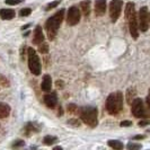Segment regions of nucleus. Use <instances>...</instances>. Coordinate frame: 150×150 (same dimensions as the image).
Here are the masks:
<instances>
[{
	"instance_id": "25",
	"label": "nucleus",
	"mask_w": 150,
	"mask_h": 150,
	"mask_svg": "<svg viewBox=\"0 0 150 150\" xmlns=\"http://www.w3.org/2000/svg\"><path fill=\"white\" fill-rule=\"evenodd\" d=\"M61 0H55V1H52V2H50L47 6H46V8H45V10H51V9H53V8L58 7L59 5H60Z\"/></svg>"
},
{
	"instance_id": "17",
	"label": "nucleus",
	"mask_w": 150,
	"mask_h": 150,
	"mask_svg": "<svg viewBox=\"0 0 150 150\" xmlns=\"http://www.w3.org/2000/svg\"><path fill=\"white\" fill-rule=\"evenodd\" d=\"M80 10L85 16H89L90 14V0H83L80 2Z\"/></svg>"
},
{
	"instance_id": "27",
	"label": "nucleus",
	"mask_w": 150,
	"mask_h": 150,
	"mask_svg": "<svg viewBox=\"0 0 150 150\" xmlns=\"http://www.w3.org/2000/svg\"><path fill=\"white\" fill-rule=\"evenodd\" d=\"M24 0H6L5 4L6 5H9V6H15V5H18V4H22Z\"/></svg>"
},
{
	"instance_id": "33",
	"label": "nucleus",
	"mask_w": 150,
	"mask_h": 150,
	"mask_svg": "<svg viewBox=\"0 0 150 150\" xmlns=\"http://www.w3.org/2000/svg\"><path fill=\"white\" fill-rule=\"evenodd\" d=\"M147 105L149 107L150 110V89H149V95H148V97H147Z\"/></svg>"
},
{
	"instance_id": "30",
	"label": "nucleus",
	"mask_w": 150,
	"mask_h": 150,
	"mask_svg": "<svg viewBox=\"0 0 150 150\" xmlns=\"http://www.w3.org/2000/svg\"><path fill=\"white\" fill-rule=\"evenodd\" d=\"M120 125L123 127V128H125V127H131V125H132V122H131V121H122Z\"/></svg>"
},
{
	"instance_id": "13",
	"label": "nucleus",
	"mask_w": 150,
	"mask_h": 150,
	"mask_svg": "<svg viewBox=\"0 0 150 150\" xmlns=\"http://www.w3.org/2000/svg\"><path fill=\"white\" fill-rule=\"evenodd\" d=\"M41 88L43 91L49 93L51 88H52V79H51V76L50 75H44L43 79H42V83H41Z\"/></svg>"
},
{
	"instance_id": "35",
	"label": "nucleus",
	"mask_w": 150,
	"mask_h": 150,
	"mask_svg": "<svg viewBox=\"0 0 150 150\" xmlns=\"http://www.w3.org/2000/svg\"><path fill=\"white\" fill-rule=\"evenodd\" d=\"M62 113H63L62 106H59V112H58V115H59V116H61V115H62Z\"/></svg>"
},
{
	"instance_id": "10",
	"label": "nucleus",
	"mask_w": 150,
	"mask_h": 150,
	"mask_svg": "<svg viewBox=\"0 0 150 150\" xmlns=\"http://www.w3.org/2000/svg\"><path fill=\"white\" fill-rule=\"evenodd\" d=\"M43 99H44L45 105L47 106L49 108H55V106H57V104H58V96H57L55 93L44 95Z\"/></svg>"
},
{
	"instance_id": "6",
	"label": "nucleus",
	"mask_w": 150,
	"mask_h": 150,
	"mask_svg": "<svg viewBox=\"0 0 150 150\" xmlns=\"http://www.w3.org/2000/svg\"><path fill=\"white\" fill-rule=\"evenodd\" d=\"M122 7H123V1L122 0H112L110 4V17L113 23H115L121 15L122 11Z\"/></svg>"
},
{
	"instance_id": "32",
	"label": "nucleus",
	"mask_w": 150,
	"mask_h": 150,
	"mask_svg": "<svg viewBox=\"0 0 150 150\" xmlns=\"http://www.w3.org/2000/svg\"><path fill=\"white\" fill-rule=\"evenodd\" d=\"M146 138V135H143V134H138V135H134L132 139L133 140H142V139H144Z\"/></svg>"
},
{
	"instance_id": "14",
	"label": "nucleus",
	"mask_w": 150,
	"mask_h": 150,
	"mask_svg": "<svg viewBox=\"0 0 150 150\" xmlns=\"http://www.w3.org/2000/svg\"><path fill=\"white\" fill-rule=\"evenodd\" d=\"M16 16L15 10L13 9H8V8H4V9H0V17L4 19V21H10L13 19Z\"/></svg>"
},
{
	"instance_id": "7",
	"label": "nucleus",
	"mask_w": 150,
	"mask_h": 150,
	"mask_svg": "<svg viewBox=\"0 0 150 150\" xmlns=\"http://www.w3.org/2000/svg\"><path fill=\"white\" fill-rule=\"evenodd\" d=\"M139 28L142 32H147L149 28V13L147 7H141L139 10Z\"/></svg>"
},
{
	"instance_id": "39",
	"label": "nucleus",
	"mask_w": 150,
	"mask_h": 150,
	"mask_svg": "<svg viewBox=\"0 0 150 150\" xmlns=\"http://www.w3.org/2000/svg\"><path fill=\"white\" fill-rule=\"evenodd\" d=\"M149 22H150V13H149Z\"/></svg>"
},
{
	"instance_id": "4",
	"label": "nucleus",
	"mask_w": 150,
	"mask_h": 150,
	"mask_svg": "<svg viewBox=\"0 0 150 150\" xmlns=\"http://www.w3.org/2000/svg\"><path fill=\"white\" fill-rule=\"evenodd\" d=\"M27 52H28L27 53L28 54V68H30V72L35 76H40L42 71V64L38 58V54L33 47H28Z\"/></svg>"
},
{
	"instance_id": "24",
	"label": "nucleus",
	"mask_w": 150,
	"mask_h": 150,
	"mask_svg": "<svg viewBox=\"0 0 150 150\" xmlns=\"http://www.w3.org/2000/svg\"><path fill=\"white\" fill-rule=\"evenodd\" d=\"M141 144L140 143H133V142H129L127 146V149L128 150H140L141 149Z\"/></svg>"
},
{
	"instance_id": "36",
	"label": "nucleus",
	"mask_w": 150,
	"mask_h": 150,
	"mask_svg": "<svg viewBox=\"0 0 150 150\" xmlns=\"http://www.w3.org/2000/svg\"><path fill=\"white\" fill-rule=\"evenodd\" d=\"M53 150H63V149H62V147H60V146H57V147L53 148Z\"/></svg>"
},
{
	"instance_id": "9",
	"label": "nucleus",
	"mask_w": 150,
	"mask_h": 150,
	"mask_svg": "<svg viewBox=\"0 0 150 150\" xmlns=\"http://www.w3.org/2000/svg\"><path fill=\"white\" fill-rule=\"evenodd\" d=\"M127 21L129 22V28H130V33L132 35V38L137 40L139 36V25H138V19H137V14L132 16H129L127 17Z\"/></svg>"
},
{
	"instance_id": "1",
	"label": "nucleus",
	"mask_w": 150,
	"mask_h": 150,
	"mask_svg": "<svg viewBox=\"0 0 150 150\" xmlns=\"http://www.w3.org/2000/svg\"><path fill=\"white\" fill-rule=\"evenodd\" d=\"M64 13L66 10L62 8L59 11H57L53 16H51L46 23H45V30H46V35H47V38L50 41H53L57 34H58V30L60 28V25L62 21H63V17H64Z\"/></svg>"
},
{
	"instance_id": "29",
	"label": "nucleus",
	"mask_w": 150,
	"mask_h": 150,
	"mask_svg": "<svg viewBox=\"0 0 150 150\" xmlns=\"http://www.w3.org/2000/svg\"><path fill=\"white\" fill-rule=\"evenodd\" d=\"M0 85H2L4 87H7L8 85H9V83H8V80L4 77V76L0 75Z\"/></svg>"
},
{
	"instance_id": "37",
	"label": "nucleus",
	"mask_w": 150,
	"mask_h": 150,
	"mask_svg": "<svg viewBox=\"0 0 150 150\" xmlns=\"http://www.w3.org/2000/svg\"><path fill=\"white\" fill-rule=\"evenodd\" d=\"M30 26V24H27V25H24L22 28H23V30H26V28H28Z\"/></svg>"
},
{
	"instance_id": "21",
	"label": "nucleus",
	"mask_w": 150,
	"mask_h": 150,
	"mask_svg": "<svg viewBox=\"0 0 150 150\" xmlns=\"http://www.w3.org/2000/svg\"><path fill=\"white\" fill-rule=\"evenodd\" d=\"M79 107L76 105V104H68L67 106V111L69 114H77V113H79Z\"/></svg>"
},
{
	"instance_id": "26",
	"label": "nucleus",
	"mask_w": 150,
	"mask_h": 150,
	"mask_svg": "<svg viewBox=\"0 0 150 150\" xmlns=\"http://www.w3.org/2000/svg\"><path fill=\"white\" fill-rule=\"evenodd\" d=\"M30 13H32V9L30 8H23L22 10L19 11V16L21 17H26V16L30 15Z\"/></svg>"
},
{
	"instance_id": "3",
	"label": "nucleus",
	"mask_w": 150,
	"mask_h": 150,
	"mask_svg": "<svg viewBox=\"0 0 150 150\" xmlns=\"http://www.w3.org/2000/svg\"><path fill=\"white\" fill-rule=\"evenodd\" d=\"M80 120L90 128H95L98 124V111L95 106H83L79 110Z\"/></svg>"
},
{
	"instance_id": "23",
	"label": "nucleus",
	"mask_w": 150,
	"mask_h": 150,
	"mask_svg": "<svg viewBox=\"0 0 150 150\" xmlns=\"http://www.w3.org/2000/svg\"><path fill=\"white\" fill-rule=\"evenodd\" d=\"M38 52L42 53V54H46V53H49V44H46V43H41V44L38 45Z\"/></svg>"
},
{
	"instance_id": "16",
	"label": "nucleus",
	"mask_w": 150,
	"mask_h": 150,
	"mask_svg": "<svg viewBox=\"0 0 150 150\" xmlns=\"http://www.w3.org/2000/svg\"><path fill=\"white\" fill-rule=\"evenodd\" d=\"M10 114V106L6 103H0V119H5Z\"/></svg>"
},
{
	"instance_id": "2",
	"label": "nucleus",
	"mask_w": 150,
	"mask_h": 150,
	"mask_svg": "<svg viewBox=\"0 0 150 150\" xmlns=\"http://www.w3.org/2000/svg\"><path fill=\"white\" fill-rule=\"evenodd\" d=\"M106 111L111 115H117L123 108V94L121 91H114L110 94L105 102Z\"/></svg>"
},
{
	"instance_id": "20",
	"label": "nucleus",
	"mask_w": 150,
	"mask_h": 150,
	"mask_svg": "<svg viewBox=\"0 0 150 150\" xmlns=\"http://www.w3.org/2000/svg\"><path fill=\"white\" fill-rule=\"evenodd\" d=\"M134 96H135V90L133 89V88L128 89V93H127V100H128L129 104H132V102L134 100Z\"/></svg>"
},
{
	"instance_id": "34",
	"label": "nucleus",
	"mask_w": 150,
	"mask_h": 150,
	"mask_svg": "<svg viewBox=\"0 0 150 150\" xmlns=\"http://www.w3.org/2000/svg\"><path fill=\"white\" fill-rule=\"evenodd\" d=\"M57 87H58V88L63 87V83H61V80H58V81H57Z\"/></svg>"
},
{
	"instance_id": "11",
	"label": "nucleus",
	"mask_w": 150,
	"mask_h": 150,
	"mask_svg": "<svg viewBox=\"0 0 150 150\" xmlns=\"http://www.w3.org/2000/svg\"><path fill=\"white\" fill-rule=\"evenodd\" d=\"M43 42H44V33H43L42 27H41L40 25H38V26H35V30H34L33 43L40 45L41 43H43Z\"/></svg>"
},
{
	"instance_id": "18",
	"label": "nucleus",
	"mask_w": 150,
	"mask_h": 150,
	"mask_svg": "<svg viewBox=\"0 0 150 150\" xmlns=\"http://www.w3.org/2000/svg\"><path fill=\"white\" fill-rule=\"evenodd\" d=\"M108 147H111L114 150H123L124 148V144L121 142L120 140H108Z\"/></svg>"
},
{
	"instance_id": "12",
	"label": "nucleus",
	"mask_w": 150,
	"mask_h": 150,
	"mask_svg": "<svg viewBox=\"0 0 150 150\" xmlns=\"http://www.w3.org/2000/svg\"><path fill=\"white\" fill-rule=\"evenodd\" d=\"M106 0H96L95 1V14L96 16H103L106 13Z\"/></svg>"
},
{
	"instance_id": "8",
	"label": "nucleus",
	"mask_w": 150,
	"mask_h": 150,
	"mask_svg": "<svg viewBox=\"0 0 150 150\" xmlns=\"http://www.w3.org/2000/svg\"><path fill=\"white\" fill-rule=\"evenodd\" d=\"M80 22V9L76 6L69 8L67 15V23L70 26H75Z\"/></svg>"
},
{
	"instance_id": "38",
	"label": "nucleus",
	"mask_w": 150,
	"mask_h": 150,
	"mask_svg": "<svg viewBox=\"0 0 150 150\" xmlns=\"http://www.w3.org/2000/svg\"><path fill=\"white\" fill-rule=\"evenodd\" d=\"M147 132H148V133H150V129H148V130H147Z\"/></svg>"
},
{
	"instance_id": "22",
	"label": "nucleus",
	"mask_w": 150,
	"mask_h": 150,
	"mask_svg": "<svg viewBox=\"0 0 150 150\" xmlns=\"http://www.w3.org/2000/svg\"><path fill=\"white\" fill-rule=\"evenodd\" d=\"M24 146H25V141H24V140H21V139H18V140H15V141L13 142L11 148H13L14 150H16V149L22 148V147H24Z\"/></svg>"
},
{
	"instance_id": "15",
	"label": "nucleus",
	"mask_w": 150,
	"mask_h": 150,
	"mask_svg": "<svg viewBox=\"0 0 150 150\" xmlns=\"http://www.w3.org/2000/svg\"><path fill=\"white\" fill-rule=\"evenodd\" d=\"M41 127L38 125V123L34 122H28L27 124H25V135H30L32 132H40Z\"/></svg>"
},
{
	"instance_id": "5",
	"label": "nucleus",
	"mask_w": 150,
	"mask_h": 150,
	"mask_svg": "<svg viewBox=\"0 0 150 150\" xmlns=\"http://www.w3.org/2000/svg\"><path fill=\"white\" fill-rule=\"evenodd\" d=\"M131 106H132L131 107V112H132L134 117H138V119H147L148 117V114H147V111H146L143 100L141 98H134V100L132 102Z\"/></svg>"
},
{
	"instance_id": "31",
	"label": "nucleus",
	"mask_w": 150,
	"mask_h": 150,
	"mask_svg": "<svg viewBox=\"0 0 150 150\" xmlns=\"http://www.w3.org/2000/svg\"><path fill=\"white\" fill-rule=\"evenodd\" d=\"M150 121L149 120H142L139 122V127H146V125H149Z\"/></svg>"
},
{
	"instance_id": "19",
	"label": "nucleus",
	"mask_w": 150,
	"mask_h": 150,
	"mask_svg": "<svg viewBox=\"0 0 150 150\" xmlns=\"http://www.w3.org/2000/svg\"><path fill=\"white\" fill-rule=\"evenodd\" d=\"M57 141H58V138L53 137V135H45L43 138V143L46 146H52L53 143H55Z\"/></svg>"
},
{
	"instance_id": "28",
	"label": "nucleus",
	"mask_w": 150,
	"mask_h": 150,
	"mask_svg": "<svg viewBox=\"0 0 150 150\" xmlns=\"http://www.w3.org/2000/svg\"><path fill=\"white\" fill-rule=\"evenodd\" d=\"M68 124L72 125V127H79L80 125V122L77 119H71V120H68Z\"/></svg>"
}]
</instances>
